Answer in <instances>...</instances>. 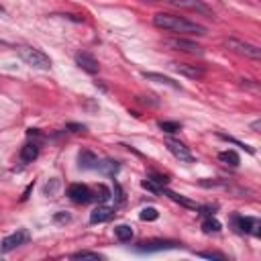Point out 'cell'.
<instances>
[{"instance_id": "1", "label": "cell", "mask_w": 261, "mask_h": 261, "mask_svg": "<svg viewBox=\"0 0 261 261\" xmlns=\"http://www.w3.org/2000/svg\"><path fill=\"white\" fill-rule=\"evenodd\" d=\"M153 24L157 29H163V31H171V33H190V35H206L208 29L204 24H198V22H192L184 16H177V14H169V12H157L153 16Z\"/></svg>"}, {"instance_id": "2", "label": "cell", "mask_w": 261, "mask_h": 261, "mask_svg": "<svg viewBox=\"0 0 261 261\" xmlns=\"http://www.w3.org/2000/svg\"><path fill=\"white\" fill-rule=\"evenodd\" d=\"M18 55H20V59H22L27 65H31V67H35V69H49V67H51L49 55H45L41 49L22 45V47H18Z\"/></svg>"}, {"instance_id": "3", "label": "cell", "mask_w": 261, "mask_h": 261, "mask_svg": "<svg viewBox=\"0 0 261 261\" xmlns=\"http://www.w3.org/2000/svg\"><path fill=\"white\" fill-rule=\"evenodd\" d=\"M224 47L230 49V51H234V53H239V55H245L249 59H261V49L257 45H253V43H247V41H241V39L230 37V39L224 41Z\"/></svg>"}, {"instance_id": "4", "label": "cell", "mask_w": 261, "mask_h": 261, "mask_svg": "<svg viewBox=\"0 0 261 261\" xmlns=\"http://www.w3.org/2000/svg\"><path fill=\"white\" fill-rule=\"evenodd\" d=\"M163 45L173 49V51H181V53H192V55H202L204 49L202 45H198L192 39H184V37H171V39H163Z\"/></svg>"}, {"instance_id": "5", "label": "cell", "mask_w": 261, "mask_h": 261, "mask_svg": "<svg viewBox=\"0 0 261 261\" xmlns=\"http://www.w3.org/2000/svg\"><path fill=\"white\" fill-rule=\"evenodd\" d=\"M29 241H31V232H29L27 228H18V230H14L12 234H8V237L2 239V243H0V253H8V251H12V249H16V247H20V245H24V243H29Z\"/></svg>"}, {"instance_id": "6", "label": "cell", "mask_w": 261, "mask_h": 261, "mask_svg": "<svg viewBox=\"0 0 261 261\" xmlns=\"http://www.w3.org/2000/svg\"><path fill=\"white\" fill-rule=\"evenodd\" d=\"M67 196H69V200L75 202V204H88V202H92V200L96 198L94 192H92L86 184H71V186L67 188Z\"/></svg>"}, {"instance_id": "7", "label": "cell", "mask_w": 261, "mask_h": 261, "mask_svg": "<svg viewBox=\"0 0 261 261\" xmlns=\"http://www.w3.org/2000/svg\"><path fill=\"white\" fill-rule=\"evenodd\" d=\"M179 243L175 241H165V239H151V241H143L141 245H137V251L141 253H155V251H165V249H177Z\"/></svg>"}, {"instance_id": "8", "label": "cell", "mask_w": 261, "mask_h": 261, "mask_svg": "<svg viewBox=\"0 0 261 261\" xmlns=\"http://www.w3.org/2000/svg\"><path fill=\"white\" fill-rule=\"evenodd\" d=\"M165 147H167V151H169L175 159H179L181 163H192V161H194L192 151H190L184 143H179V141H175V139H167V141H165Z\"/></svg>"}, {"instance_id": "9", "label": "cell", "mask_w": 261, "mask_h": 261, "mask_svg": "<svg viewBox=\"0 0 261 261\" xmlns=\"http://www.w3.org/2000/svg\"><path fill=\"white\" fill-rule=\"evenodd\" d=\"M165 4H171V6H177V8H188V10H194V12H200V14H206V16H214V12L200 0H161Z\"/></svg>"}, {"instance_id": "10", "label": "cell", "mask_w": 261, "mask_h": 261, "mask_svg": "<svg viewBox=\"0 0 261 261\" xmlns=\"http://www.w3.org/2000/svg\"><path fill=\"white\" fill-rule=\"evenodd\" d=\"M232 226L237 232H251V234H259V220L251 218V216H232Z\"/></svg>"}, {"instance_id": "11", "label": "cell", "mask_w": 261, "mask_h": 261, "mask_svg": "<svg viewBox=\"0 0 261 261\" xmlns=\"http://www.w3.org/2000/svg\"><path fill=\"white\" fill-rule=\"evenodd\" d=\"M171 67H173L177 73H181V75H186V77H190V80H202V77L206 75L204 65H192V63H171Z\"/></svg>"}, {"instance_id": "12", "label": "cell", "mask_w": 261, "mask_h": 261, "mask_svg": "<svg viewBox=\"0 0 261 261\" xmlns=\"http://www.w3.org/2000/svg\"><path fill=\"white\" fill-rule=\"evenodd\" d=\"M75 63H77L84 71H88V73H98V71H100V63H98V59H96L92 53H86V51L75 53Z\"/></svg>"}, {"instance_id": "13", "label": "cell", "mask_w": 261, "mask_h": 261, "mask_svg": "<svg viewBox=\"0 0 261 261\" xmlns=\"http://www.w3.org/2000/svg\"><path fill=\"white\" fill-rule=\"evenodd\" d=\"M114 214H116V208H114V206L98 204V206H96V208L90 212V222H92V224H98V222H106V220H110Z\"/></svg>"}, {"instance_id": "14", "label": "cell", "mask_w": 261, "mask_h": 261, "mask_svg": "<svg viewBox=\"0 0 261 261\" xmlns=\"http://www.w3.org/2000/svg\"><path fill=\"white\" fill-rule=\"evenodd\" d=\"M161 192H163L169 200L177 202V204L184 206V208H190V210H196V208H198V204H196L194 200H190V198H186V196H181V194H177V192H171V190H165V188H161Z\"/></svg>"}, {"instance_id": "15", "label": "cell", "mask_w": 261, "mask_h": 261, "mask_svg": "<svg viewBox=\"0 0 261 261\" xmlns=\"http://www.w3.org/2000/svg\"><path fill=\"white\" fill-rule=\"evenodd\" d=\"M143 77H145V80H151V82H157V84H163V86H169V88H173V90H179V88H181L177 82H173L171 77H167V75H161V73L145 71V73H143Z\"/></svg>"}, {"instance_id": "16", "label": "cell", "mask_w": 261, "mask_h": 261, "mask_svg": "<svg viewBox=\"0 0 261 261\" xmlns=\"http://www.w3.org/2000/svg\"><path fill=\"white\" fill-rule=\"evenodd\" d=\"M77 161H80V167H82V169H96L100 159H98L92 151H82L80 157H77Z\"/></svg>"}, {"instance_id": "17", "label": "cell", "mask_w": 261, "mask_h": 261, "mask_svg": "<svg viewBox=\"0 0 261 261\" xmlns=\"http://www.w3.org/2000/svg\"><path fill=\"white\" fill-rule=\"evenodd\" d=\"M37 157H39V145H37V143H27V145L20 149V159H22L24 163H33Z\"/></svg>"}, {"instance_id": "18", "label": "cell", "mask_w": 261, "mask_h": 261, "mask_svg": "<svg viewBox=\"0 0 261 261\" xmlns=\"http://www.w3.org/2000/svg\"><path fill=\"white\" fill-rule=\"evenodd\" d=\"M114 234L120 243H130L135 237V230L130 224H118V226H114Z\"/></svg>"}, {"instance_id": "19", "label": "cell", "mask_w": 261, "mask_h": 261, "mask_svg": "<svg viewBox=\"0 0 261 261\" xmlns=\"http://www.w3.org/2000/svg\"><path fill=\"white\" fill-rule=\"evenodd\" d=\"M118 161H112V159H104V161H98V167L96 169H100L102 173H106V175H114L116 171H118Z\"/></svg>"}, {"instance_id": "20", "label": "cell", "mask_w": 261, "mask_h": 261, "mask_svg": "<svg viewBox=\"0 0 261 261\" xmlns=\"http://www.w3.org/2000/svg\"><path fill=\"white\" fill-rule=\"evenodd\" d=\"M218 159H220L222 163L230 165V167H237V165L241 163V159H239V155H237L234 151H220V153H218Z\"/></svg>"}, {"instance_id": "21", "label": "cell", "mask_w": 261, "mask_h": 261, "mask_svg": "<svg viewBox=\"0 0 261 261\" xmlns=\"http://www.w3.org/2000/svg\"><path fill=\"white\" fill-rule=\"evenodd\" d=\"M220 228H222V224H220L216 218H212V216H208V218L202 222V230L208 232V234H210V232H220Z\"/></svg>"}, {"instance_id": "22", "label": "cell", "mask_w": 261, "mask_h": 261, "mask_svg": "<svg viewBox=\"0 0 261 261\" xmlns=\"http://www.w3.org/2000/svg\"><path fill=\"white\" fill-rule=\"evenodd\" d=\"M59 188H61V181H59L57 177H53V179H49V181L45 184V188H43V194H45V196H57Z\"/></svg>"}, {"instance_id": "23", "label": "cell", "mask_w": 261, "mask_h": 261, "mask_svg": "<svg viewBox=\"0 0 261 261\" xmlns=\"http://www.w3.org/2000/svg\"><path fill=\"white\" fill-rule=\"evenodd\" d=\"M159 128H161L163 133H177V130L181 128V124L175 122V120H161V122H159Z\"/></svg>"}, {"instance_id": "24", "label": "cell", "mask_w": 261, "mask_h": 261, "mask_svg": "<svg viewBox=\"0 0 261 261\" xmlns=\"http://www.w3.org/2000/svg\"><path fill=\"white\" fill-rule=\"evenodd\" d=\"M71 259H94V261H100L104 257L100 253H94V251H77V253L71 255Z\"/></svg>"}, {"instance_id": "25", "label": "cell", "mask_w": 261, "mask_h": 261, "mask_svg": "<svg viewBox=\"0 0 261 261\" xmlns=\"http://www.w3.org/2000/svg\"><path fill=\"white\" fill-rule=\"evenodd\" d=\"M139 216H141V220H157L159 218V212H157V208L149 206V208H143Z\"/></svg>"}, {"instance_id": "26", "label": "cell", "mask_w": 261, "mask_h": 261, "mask_svg": "<svg viewBox=\"0 0 261 261\" xmlns=\"http://www.w3.org/2000/svg\"><path fill=\"white\" fill-rule=\"evenodd\" d=\"M147 179H151V181H153V184H157L159 188H165V186H167V181H169V179H167V175H161V173H157V171H151Z\"/></svg>"}, {"instance_id": "27", "label": "cell", "mask_w": 261, "mask_h": 261, "mask_svg": "<svg viewBox=\"0 0 261 261\" xmlns=\"http://www.w3.org/2000/svg\"><path fill=\"white\" fill-rule=\"evenodd\" d=\"M196 255H198V257H204V259H218V261H224V259H226V255L216 253V251H198Z\"/></svg>"}, {"instance_id": "28", "label": "cell", "mask_w": 261, "mask_h": 261, "mask_svg": "<svg viewBox=\"0 0 261 261\" xmlns=\"http://www.w3.org/2000/svg\"><path fill=\"white\" fill-rule=\"evenodd\" d=\"M141 186H143L145 190H149V192H153V194H159V192H161V188H159L157 184H153L151 179H143V181H141Z\"/></svg>"}, {"instance_id": "29", "label": "cell", "mask_w": 261, "mask_h": 261, "mask_svg": "<svg viewBox=\"0 0 261 261\" xmlns=\"http://www.w3.org/2000/svg\"><path fill=\"white\" fill-rule=\"evenodd\" d=\"M196 210H200L198 214H202V216H212V214H214V206H202V208L198 206Z\"/></svg>"}, {"instance_id": "30", "label": "cell", "mask_w": 261, "mask_h": 261, "mask_svg": "<svg viewBox=\"0 0 261 261\" xmlns=\"http://www.w3.org/2000/svg\"><path fill=\"white\" fill-rule=\"evenodd\" d=\"M53 220H55V222H69V220H71V216H69V214H65V212H57V214L53 216Z\"/></svg>"}, {"instance_id": "31", "label": "cell", "mask_w": 261, "mask_h": 261, "mask_svg": "<svg viewBox=\"0 0 261 261\" xmlns=\"http://www.w3.org/2000/svg\"><path fill=\"white\" fill-rule=\"evenodd\" d=\"M67 128L73 130V133H77V130H84L86 126H84V124H67Z\"/></svg>"}, {"instance_id": "32", "label": "cell", "mask_w": 261, "mask_h": 261, "mask_svg": "<svg viewBox=\"0 0 261 261\" xmlns=\"http://www.w3.org/2000/svg\"><path fill=\"white\" fill-rule=\"evenodd\" d=\"M31 190H33V186H29V188L24 190V194H22V200H27V198H29V194H31Z\"/></svg>"}, {"instance_id": "33", "label": "cell", "mask_w": 261, "mask_h": 261, "mask_svg": "<svg viewBox=\"0 0 261 261\" xmlns=\"http://www.w3.org/2000/svg\"><path fill=\"white\" fill-rule=\"evenodd\" d=\"M251 126H253V130H257V128H259V126H261V122H259V120H255V122H253V124H251Z\"/></svg>"}]
</instances>
